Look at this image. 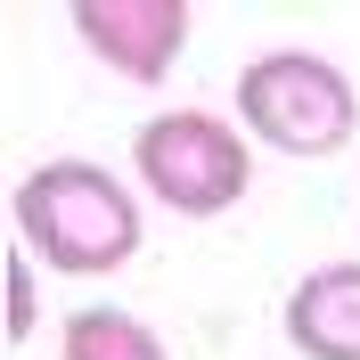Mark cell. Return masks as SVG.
<instances>
[{"label": "cell", "mask_w": 360, "mask_h": 360, "mask_svg": "<svg viewBox=\"0 0 360 360\" xmlns=\"http://www.w3.org/2000/svg\"><path fill=\"white\" fill-rule=\"evenodd\" d=\"M8 221H17L25 254H41L66 278H107L139 254V197L107 164H82V156L33 164L8 197Z\"/></svg>", "instance_id": "cell-1"}, {"label": "cell", "mask_w": 360, "mask_h": 360, "mask_svg": "<svg viewBox=\"0 0 360 360\" xmlns=\"http://www.w3.org/2000/svg\"><path fill=\"white\" fill-rule=\"evenodd\" d=\"M238 123L278 156H336L360 131V90L319 49H262L238 74Z\"/></svg>", "instance_id": "cell-2"}, {"label": "cell", "mask_w": 360, "mask_h": 360, "mask_svg": "<svg viewBox=\"0 0 360 360\" xmlns=\"http://www.w3.org/2000/svg\"><path fill=\"white\" fill-rule=\"evenodd\" d=\"M131 172L139 188L188 221H213L254 188V148L246 131L213 107H172V115H148L131 139Z\"/></svg>", "instance_id": "cell-3"}, {"label": "cell", "mask_w": 360, "mask_h": 360, "mask_svg": "<svg viewBox=\"0 0 360 360\" xmlns=\"http://www.w3.org/2000/svg\"><path fill=\"white\" fill-rule=\"evenodd\" d=\"M82 49L123 82H164L188 49V0H74L66 8Z\"/></svg>", "instance_id": "cell-4"}, {"label": "cell", "mask_w": 360, "mask_h": 360, "mask_svg": "<svg viewBox=\"0 0 360 360\" xmlns=\"http://www.w3.org/2000/svg\"><path fill=\"white\" fill-rule=\"evenodd\" d=\"M287 344L303 360H360V262H319L287 295Z\"/></svg>", "instance_id": "cell-5"}, {"label": "cell", "mask_w": 360, "mask_h": 360, "mask_svg": "<svg viewBox=\"0 0 360 360\" xmlns=\"http://www.w3.org/2000/svg\"><path fill=\"white\" fill-rule=\"evenodd\" d=\"M58 360H172V352H164V336L139 311H123V303H82V311H66V328H58Z\"/></svg>", "instance_id": "cell-6"}, {"label": "cell", "mask_w": 360, "mask_h": 360, "mask_svg": "<svg viewBox=\"0 0 360 360\" xmlns=\"http://www.w3.org/2000/svg\"><path fill=\"white\" fill-rule=\"evenodd\" d=\"M0 287H8V344H25V336H33V254H25V246H8Z\"/></svg>", "instance_id": "cell-7"}]
</instances>
